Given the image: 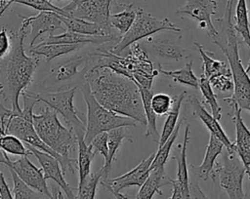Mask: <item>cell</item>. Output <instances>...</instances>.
Here are the masks:
<instances>
[{
    "label": "cell",
    "instance_id": "cell-1",
    "mask_svg": "<svg viewBox=\"0 0 250 199\" xmlns=\"http://www.w3.org/2000/svg\"><path fill=\"white\" fill-rule=\"evenodd\" d=\"M85 81L97 100L105 108L146 126L140 89L136 82L108 67L93 65L85 73Z\"/></svg>",
    "mask_w": 250,
    "mask_h": 199
},
{
    "label": "cell",
    "instance_id": "cell-14",
    "mask_svg": "<svg viewBox=\"0 0 250 199\" xmlns=\"http://www.w3.org/2000/svg\"><path fill=\"white\" fill-rule=\"evenodd\" d=\"M155 153H151L147 158L141 161L135 168L130 170L124 175H121L112 179H105L101 180V185H103L107 191H121L124 188L130 186L141 187L146 180L150 173V166L154 159Z\"/></svg>",
    "mask_w": 250,
    "mask_h": 199
},
{
    "label": "cell",
    "instance_id": "cell-46",
    "mask_svg": "<svg viewBox=\"0 0 250 199\" xmlns=\"http://www.w3.org/2000/svg\"><path fill=\"white\" fill-rule=\"evenodd\" d=\"M53 199H63L62 196V192L60 190H57L55 194H53Z\"/></svg>",
    "mask_w": 250,
    "mask_h": 199
},
{
    "label": "cell",
    "instance_id": "cell-40",
    "mask_svg": "<svg viewBox=\"0 0 250 199\" xmlns=\"http://www.w3.org/2000/svg\"><path fill=\"white\" fill-rule=\"evenodd\" d=\"M173 104V98L164 93L154 94L151 99V107L157 115L168 114Z\"/></svg>",
    "mask_w": 250,
    "mask_h": 199
},
{
    "label": "cell",
    "instance_id": "cell-21",
    "mask_svg": "<svg viewBox=\"0 0 250 199\" xmlns=\"http://www.w3.org/2000/svg\"><path fill=\"white\" fill-rule=\"evenodd\" d=\"M147 43L150 44L153 52L165 59L174 60H182L189 58V52L178 45L177 43L164 39V38H147Z\"/></svg>",
    "mask_w": 250,
    "mask_h": 199
},
{
    "label": "cell",
    "instance_id": "cell-24",
    "mask_svg": "<svg viewBox=\"0 0 250 199\" xmlns=\"http://www.w3.org/2000/svg\"><path fill=\"white\" fill-rule=\"evenodd\" d=\"M123 139H128L129 141H133V139L130 137L129 133L127 132L126 127H119V128L110 130L108 132V156H107V159L104 160V164L103 166L105 179H107L108 175L110 174L112 162L115 159L116 153L118 152V149Z\"/></svg>",
    "mask_w": 250,
    "mask_h": 199
},
{
    "label": "cell",
    "instance_id": "cell-11",
    "mask_svg": "<svg viewBox=\"0 0 250 199\" xmlns=\"http://www.w3.org/2000/svg\"><path fill=\"white\" fill-rule=\"evenodd\" d=\"M2 152L1 164L5 165L9 170H13L17 176L29 187L43 194L49 199H53V194L48 188L47 179L44 177L42 169L37 168L27 156H21L18 160H11L8 157V153Z\"/></svg>",
    "mask_w": 250,
    "mask_h": 199
},
{
    "label": "cell",
    "instance_id": "cell-30",
    "mask_svg": "<svg viewBox=\"0 0 250 199\" xmlns=\"http://www.w3.org/2000/svg\"><path fill=\"white\" fill-rule=\"evenodd\" d=\"M158 70L160 74L172 78L174 82L199 89V78L192 71V60L188 61L184 67L178 70H164L160 65L158 66Z\"/></svg>",
    "mask_w": 250,
    "mask_h": 199
},
{
    "label": "cell",
    "instance_id": "cell-13",
    "mask_svg": "<svg viewBox=\"0 0 250 199\" xmlns=\"http://www.w3.org/2000/svg\"><path fill=\"white\" fill-rule=\"evenodd\" d=\"M7 134L14 135V136L18 137L19 139H21L26 144H29L39 150H42L44 152H47V153L53 155L60 161L61 165L62 166V164H63L62 157L60 156L57 152H55L52 148H50L41 139V138L39 137V135L37 134V132L34 128L33 121L25 119L21 116L15 115V110H14V116L11 118L10 122L8 123L5 133L3 135H7Z\"/></svg>",
    "mask_w": 250,
    "mask_h": 199
},
{
    "label": "cell",
    "instance_id": "cell-15",
    "mask_svg": "<svg viewBox=\"0 0 250 199\" xmlns=\"http://www.w3.org/2000/svg\"><path fill=\"white\" fill-rule=\"evenodd\" d=\"M20 17L21 18V25L30 27V43L28 49L34 47L36 40L43 33L48 32L52 34L58 29H66L60 15L55 12H40L38 15L32 17H22L21 15Z\"/></svg>",
    "mask_w": 250,
    "mask_h": 199
},
{
    "label": "cell",
    "instance_id": "cell-37",
    "mask_svg": "<svg viewBox=\"0 0 250 199\" xmlns=\"http://www.w3.org/2000/svg\"><path fill=\"white\" fill-rule=\"evenodd\" d=\"M13 179V195L14 199H49L43 194L29 187L24 183L13 170H9Z\"/></svg>",
    "mask_w": 250,
    "mask_h": 199
},
{
    "label": "cell",
    "instance_id": "cell-17",
    "mask_svg": "<svg viewBox=\"0 0 250 199\" xmlns=\"http://www.w3.org/2000/svg\"><path fill=\"white\" fill-rule=\"evenodd\" d=\"M187 102L190 105L192 109V114L196 117H198L202 123L206 126V128L209 130L210 134L217 137L225 145V149L228 151H236L234 141H231L227 134L225 133L224 129L219 123V120L216 119L212 113H209L205 106L202 104V102L194 96L189 95L187 96Z\"/></svg>",
    "mask_w": 250,
    "mask_h": 199
},
{
    "label": "cell",
    "instance_id": "cell-6",
    "mask_svg": "<svg viewBox=\"0 0 250 199\" xmlns=\"http://www.w3.org/2000/svg\"><path fill=\"white\" fill-rule=\"evenodd\" d=\"M78 87L61 89L57 91H39L29 92L40 102L56 110L64 120L66 127L72 130L76 137L84 136L86 133V121L84 114L81 113L73 103L75 92Z\"/></svg>",
    "mask_w": 250,
    "mask_h": 199
},
{
    "label": "cell",
    "instance_id": "cell-12",
    "mask_svg": "<svg viewBox=\"0 0 250 199\" xmlns=\"http://www.w3.org/2000/svg\"><path fill=\"white\" fill-rule=\"evenodd\" d=\"M217 6L216 0H187L182 7L176 10V14L197 20L198 26L205 29L207 35L213 40L219 35V31L212 22V16L216 14Z\"/></svg>",
    "mask_w": 250,
    "mask_h": 199
},
{
    "label": "cell",
    "instance_id": "cell-36",
    "mask_svg": "<svg viewBox=\"0 0 250 199\" xmlns=\"http://www.w3.org/2000/svg\"><path fill=\"white\" fill-rule=\"evenodd\" d=\"M0 145L1 149L9 154L19 156H28L32 154L29 148L22 143V140L21 139L11 134L1 135Z\"/></svg>",
    "mask_w": 250,
    "mask_h": 199
},
{
    "label": "cell",
    "instance_id": "cell-8",
    "mask_svg": "<svg viewBox=\"0 0 250 199\" xmlns=\"http://www.w3.org/2000/svg\"><path fill=\"white\" fill-rule=\"evenodd\" d=\"M245 167L236 151H228L224 154L223 162L216 164L215 175L219 177V183L229 199H244L243 178Z\"/></svg>",
    "mask_w": 250,
    "mask_h": 199
},
{
    "label": "cell",
    "instance_id": "cell-33",
    "mask_svg": "<svg viewBox=\"0 0 250 199\" xmlns=\"http://www.w3.org/2000/svg\"><path fill=\"white\" fill-rule=\"evenodd\" d=\"M105 179L103 167L96 173H91L81 182L78 183L76 199H95L98 184Z\"/></svg>",
    "mask_w": 250,
    "mask_h": 199
},
{
    "label": "cell",
    "instance_id": "cell-3",
    "mask_svg": "<svg viewBox=\"0 0 250 199\" xmlns=\"http://www.w3.org/2000/svg\"><path fill=\"white\" fill-rule=\"evenodd\" d=\"M233 3L234 0H227L223 17L216 20L220 25V31L218 37L213 39V43L226 56L234 83L231 96L222 100L229 104L235 103L241 110L245 109L250 112V76L239 57L238 34L232 23Z\"/></svg>",
    "mask_w": 250,
    "mask_h": 199
},
{
    "label": "cell",
    "instance_id": "cell-41",
    "mask_svg": "<svg viewBox=\"0 0 250 199\" xmlns=\"http://www.w3.org/2000/svg\"><path fill=\"white\" fill-rule=\"evenodd\" d=\"M96 153L104 156V160L108 156V132H103L97 135L89 143Z\"/></svg>",
    "mask_w": 250,
    "mask_h": 199
},
{
    "label": "cell",
    "instance_id": "cell-9",
    "mask_svg": "<svg viewBox=\"0 0 250 199\" xmlns=\"http://www.w3.org/2000/svg\"><path fill=\"white\" fill-rule=\"evenodd\" d=\"M112 0H75L62 7L69 15L98 24L106 35H112L110 4Z\"/></svg>",
    "mask_w": 250,
    "mask_h": 199
},
{
    "label": "cell",
    "instance_id": "cell-26",
    "mask_svg": "<svg viewBox=\"0 0 250 199\" xmlns=\"http://www.w3.org/2000/svg\"><path fill=\"white\" fill-rule=\"evenodd\" d=\"M186 97H187V92L186 91H183L179 95L173 97V104H172V107H171L170 111L167 114L166 121L163 125V129H162V132H161L158 147H160L161 145H163L165 143V141L169 139V137L172 135V133L176 129V127L179 123L178 119H179V115H180L181 105H182Z\"/></svg>",
    "mask_w": 250,
    "mask_h": 199
},
{
    "label": "cell",
    "instance_id": "cell-31",
    "mask_svg": "<svg viewBox=\"0 0 250 199\" xmlns=\"http://www.w3.org/2000/svg\"><path fill=\"white\" fill-rule=\"evenodd\" d=\"M124 7V10L111 14L110 15V25L112 28H115L119 31L120 35L125 34L133 25L136 17H137V9L133 8V4H119Z\"/></svg>",
    "mask_w": 250,
    "mask_h": 199
},
{
    "label": "cell",
    "instance_id": "cell-4",
    "mask_svg": "<svg viewBox=\"0 0 250 199\" xmlns=\"http://www.w3.org/2000/svg\"><path fill=\"white\" fill-rule=\"evenodd\" d=\"M58 114L56 110L47 105L41 108L39 114H33V125L41 139L62 157L63 174H74L75 169L78 168L77 159L73 157L77 138L72 130L60 122Z\"/></svg>",
    "mask_w": 250,
    "mask_h": 199
},
{
    "label": "cell",
    "instance_id": "cell-29",
    "mask_svg": "<svg viewBox=\"0 0 250 199\" xmlns=\"http://www.w3.org/2000/svg\"><path fill=\"white\" fill-rule=\"evenodd\" d=\"M60 18L63 24L66 27V30H70L73 32L86 34V35H98V36H109L106 35V33L104 31L103 28H101L98 24L88 21L83 19H78L73 16L64 17L61 16Z\"/></svg>",
    "mask_w": 250,
    "mask_h": 199
},
{
    "label": "cell",
    "instance_id": "cell-28",
    "mask_svg": "<svg viewBox=\"0 0 250 199\" xmlns=\"http://www.w3.org/2000/svg\"><path fill=\"white\" fill-rule=\"evenodd\" d=\"M83 46L84 44H47L42 46L36 45L35 47L29 49V52L31 54L44 57L45 60L49 62L60 56L67 55L69 53L77 51Z\"/></svg>",
    "mask_w": 250,
    "mask_h": 199
},
{
    "label": "cell",
    "instance_id": "cell-22",
    "mask_svg": "<svg viewBox=\"0 0 250 199\" xmlns=\"http://www.w3.org/2000/svg\"><path fill=\"white\" fill-rule=\"evenodd\" d=\"M193 45L195 46V48L199 52V55L202 59V62H203V72H202V74L206 78L211 79V78L223 75V74H230L231 73L229 62L227 63L223 60H219L214 59L213 58L214 54L209 52V51H206L201 44H199L197 42H194Z\"/></svg>",
    "mask_w": 250,
    "mask_h": 199
},
{
    "label": "cell",
    "instance_id": "cell-35",
    "mask_svg": "<svg viewBox=\"0 0 250 199\" xmlns=\"http://www.w3.org/2000/svg\"><path fill=\"white\" fill-rule=\"evenodd\" d=\"M199 89L205 99L206 103H208L210 106L211 113L216 119L220 120L222 118V107L217 100V96L213 91V87L211 86L209 79L206 78L202 73L199 77Z\"/></svg>",
    "mask_w": 250,
    "mask_h": 199
},
{
    "label": "cell",
    "instance_id": "cell-38",
    "mask_svg": "<svg viewBox=\"0 0 250 199\" xmlns=\"http://www.w3.org/2000/svg\"><path fill=\"white\" fill-rule=\"evenodd\" d=\"M185 118L181 119L176 127V129L174 130V132L172 133V135L169 137V139L165 141V143L163 145H161L160 147H158L157 149V152L155 153V156H154V159L151 163V166H150V170L153 169V168H158V167H162V166H165L169 156H170V151H171V148H172V145L174 144L177 137H178V134H179V131H180V128L182 126V123L184 122Z\"/></svg>",
    "mask_w": 250,
    "mask_h": 199
},
{
    "label": "cell",
    "instance_id": "cell-20",
    "mask_svg": "<svg viewBox=\"0 0 250 199\" xmlns=\"http://www.w3.org/2000/svg\"><path fill=\"white\" fill-rule=\"evenodd\" d=\"M172 180L173 179H171L165 171V166L153 168L150 170L149 176L147 177L146 180L140 187L137 198L152 199L155 193L158 195H163L160 188L164 185H171Z\"/></svg>",
    "mask_w": 250,
    "mask_h": 199
},
{
    "label": "cell",
    "instance_id": "cell-44",
    "mask_svg": "<svg viewBox=\"0 0 250 199\" xmlns=\"http://www.w3.org/2000/svg\"><path fill=\"white\" fill-rule=\"evenodd\" d=\"M112 195H114V197L116 198V199H138L137 198V196L136 197H131V196H129V195H127V194H123V193H121L120 191L119 192H117V191H112V192H110Z\"/></svg>",
    "mask_w": 250,
    "mask_h": 199
},
{
    "label": "cell",
    "instance_id": "cell-16",
    "mask_svg": "<svg viewBox=\"0 0 250 199\" xmlns=\"http://www.w3.org/2000/svg\"><path fill=\"white\" fill-rule=\"evenodd\" d=\"M31 153L37 158L39 164L41 165V169L43 170L44 177L46 179H53L59 187L64 192L67 199H76L74 195V188L71 187L66 180L64 179V174L62 172V165L60 161L54 157L53 155L39 150L29 144H26Z\"/></svg>",
    "mask_w": 250,
    "mask_h": 199
},
{
    "label": "cell",
    "instance_id": "cell-7",
    "mask_svg": "<svg viewBox=\"0 0 250 199\" xmlns=\"http://www.w3.org/2000/svg\"><path fill=\"white\" fill-rule=\"evenodd\" d=\"M161 31H171L180 34L181 28L167 18L161 20L157 19L144 9L138 8L137 17L131 28L125 34L120 35L118 42L111 44L108 49L113 54L120 55L132 44Z\"/></svg>",
    "mask_w": 250,
    "mask_h": 199
},
{
    "label": "cell",
    "instance_id": "cell-39",
    "mask_svg": "<svg viewBox=\"0 0 250 199\" xmlns=\"http://www.w3.org/2000/svg\"><path fill=\"white\" fill-rule=\"evenodd\" d=\"M12 4H21L27 7H30L39 12H55L61 16L69 17V15L64 11L63 8H60L55 6L50 0H11L4 9V12L12 5ZM3 12V14H4Z\"/></svg>",
    "mask_w": 250,
    "mask_h": 199
},
{
    "label": "cell",
    "instance_id": "cell-2",
    "mask_svg": "<svg viewBox=\"0 0 250 199\" xmlns=\"http://www.w3.org/2000/svg\"><path fill=\"white\" fill-rule=\"evenodd\" d=\"M27 27L21 24L17 32L11 31L12 47L9 53L0 59V95L2 100L10 103L11 108L21 111L19 103L20 96L30 85L33 75L40 62L39 56L25 54L23 41Z\"/></svg>",
    "mask_w": 250,
    "mask_h": 199
},
{
    "label": "cell",
    "instance_id": "cell-18",
    "mask_svg": "<svg viewBox=\"0 0 250 199\" xmlns=\"http://www.w3.org/2000/svg\"><path fill=\"white\" fill-rule=\"evenodd\" d=\"M229 105L232 108V118L235 126V150L245 167L250 182V130L242 119L241 109L238 105L235 103H230Z\"/></svg>",
    "mask_w": 250,
    "mask_h": 199
},
{
    "label": "cell",
    "instance_id": "cell-23",
    "mask_svg": "<svg viewBox=\"0 0 250 199\" xmlns=\"http://www.w3.org/2000/svg\"><path fill=\"white\" fill-rule=\"evenodd\" d=\"M140 93L142 96L143 103H144V108H145V113L146 117V137L149 138L152 141L156 142L157 144L159 143L160 140V136L161 134L158 133L157 127H156V116L157 114L153 111L151 107V99L153 94L152 89H146L144 87L139 86Z\"/></svg>",
    "mask_w": 250,
    "mask_h": 199
},
{
    "label": "cell",
    "instance_id": "cell-32",
    "mask_svg": "<svg viewBox=\"0 0 250 199\" xmlns=\"http://www.w3.org/2000/svg\"><path fill=\"white\" fill-rule=\"evenodd\" d=\"M173 192L170 199H210L201 190L197 180L192 179L188 184H184L178 180H172Z\"/></svg>",
    "mask_w": 250,
    "mask_h": 199
},
{
    "label": "cell",
    "instance_id": "cell-25",
    "mask_svg": "<svg viewBox=\"0 0 250 199\" xmlns=\"http://www.w3.org/2000/svg\"><path fill=\"white\" fill-rule=\"evenodd\" d=\"M248 8H247V2L246 0H237L236 7H235V23L234 28L237 32V34L240 36L244 44L248 47L250 51V21H249V16H248ZM246 70L250 71V58L249 62Z\"/></svg>",
    "mask_w": 250,
    "mask_h": 199
},
{
    "label": "cell",
    "instance_id": "cell-19",
    "mask_svg": "<svg viewBox=\"0 0 250 199\" xmlns=\"http://www.w3.org/2000/svg\"><path fill=\"white\" fill-rule=\"evenodd\" d=\"M224 148H225L224 143L217 137L210 134L209 141L206 147V151H205V155L202 163L198 166L190 165V168L194 172V175H196L199 179L203 180H207L210 178L213 180H215L216 159L220 154H222Z\"/></svg>",
    "mask_w": 250,
    "mask_h": 199
},
{
    "label": "cell",
    "instance_id": "cell-5",
    "mask_svg": "<svg viewBox=\"0 0 250 199\" xmlns=\"http://www.w3.org/2000/svg\"><path fill=\"white\" fill-rule=\"evenodd\" d=\"M79 90L82 93L87 106L86 133L84 139L88 144L100 133L109 132L119 127L137 126V121L134 119L117 114L102 105L93 95L88 82L85 81L82 83L79 86Z\"/></svg>",
    "mask_w": 250,
    "mask_h": 199
},
{
    "label": "cell",
    "instance_id": "cell-45",
    "mask_svg": "<svg viewBox=\"0 0 250 199\" xmlns=\"http://www.w3.org/2000/svg\"><path fill=\"white\" fill-rule=\"evenodd\" d=\"M10 1H11V0H1V12H0V15H1V16L3 15L4 9H5V7L7 6V4H8Z\"/></svg>",
    "mask_w": 250,
    "mask_h": 199
},
{
    "label": "cell",
    "instance_id": "cell-43",
    "mask_svg": "<svg viewBox=\"0 0 250 199\" xmlns=\"http://www.w3.org/2000/svg\"><path fill=\"white\" fill-rule=\"evenodd\" d=\"M0 199H14L13 192L10 190L3 173H0Z\"/></svg>",
    "mask_w": 250,
    "mask_h": 199
},
{
    "label": "cell",
    "instance_id": "cell-34",
    "mask_svg": "<svg viewBox=\"0 0 250 199\" xmlns=\"http://www.w3.org/2000/svg\"><path fill=\"white\" fill-rule=\"evenodd\" d=\"M189 127L190 125L188 124L185 128L184 133V139L183 143L181 145V151L178 156H174L173 159L176 160L178 170H177V178L176 180H178L181 183L188 184L189 183V178H188V163H187V150H188V144L189 141Z\"/></svg>",
    "mask_w": 250,
    "mask_h": 199
},
{
    "label": "cell",
    "instance_id": "cell-27",
    "mask_svg": "<svg viewBox=\"0 0 250 199\" xmlns=\"http://www.w3.org/2000/svg\"><path fill=\"white\" fill-rule=\"evenodd\" d=\"M77 165H78V179L81 182L85 178L91 174V163L96 155V152L90 144H88L84 136H77Z\"/></svg>",
    "mask_w": 250,
    "mask_h": 199
},
{
    "label": "cell",
    "instance_id": "cell-42",
    "mask_svg": "<svg viewBox=\"0 0 250 199\" xmlns=\"http://www.w3.org/2000/svg\"><path fill=\"white\" fill-rule=\"evenodd\" d=\"M11 47H12V40H11L10 33H8L5 27H3L0 33V59L4 58L9 53V51L11 50Z\"/></svg>",
    "mask_w": 250,
    "mask_h": 199
},
{
    "label": "cell",
    "instance_id": "cell-10",
    "mask_svg": "<svg viewBox=\"0 0 250 199\" xmlns=\"http://www.w3.org/2000/svg\"><path fill=\"white\" fill-rule=\"evenodd\" d=\"M93 66L92 55L73 56L62 60L52 66L49 75L41 82L44 87L42 90H47L54 85L64 83L73 80L76 76H82L85 79V73Z\"/></svg>",
    "mask_w": 250,
    "mask_h": 199
}]
</instances>
